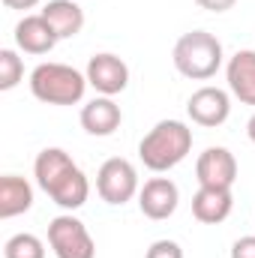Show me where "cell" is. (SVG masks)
Instances as JSON below:
<instances>
[{
    "label": "cell",
    "mask_w": 255,
    "mask_h": 258,
    "mask_svg": "<svg viewBox=\"0 0 255 258\" xmlns=\"http://www.w3.org/2000/svg\"><path fill=\"white\" fill-rule=\"evenodd\" d=\"M192 150V129L183 120H159L138 144V159L144 168L162 174L180 165Z\"/></svg>",
    "instance_id": "obj_1"
},
{
    "label": "cell",
    "mask_w": 255,
    "mask_h": 258,
    "mask_svg": "<svg viewBox=\"0 0 255 258\" xmlns=\"http://www.w3.org/2000/svg\"><path fill=\"white\" fill-rule=\"evenodd\" d=\"M171 60H174V69L183 78L207 81V78H213L222 69L225 54H222V42L213 33H207V30H189V33H183L174 42Z\"/></svg>",
    "instance_id": "obj_2"
},
{
    "label": "cell",
    "mask_w": 255,
    "mask_h": 258,
    "mask_svg": "<svg viewBox=\"0 0 255 258\" xmlns=\"http://www.w3.org/2000/svg\"><path fill=\"white\" fill-rule=\"evenodd\" d=\"M87 87V75L69 63L48 60L30 72V93L45 105H78Z\"/></svg>",
    "instance_id": "obj_3"
},
{
    "label": "cell",
    "mask_w": 255,
    "mask_h": 258,
    "mask_svg": "<svg viewBox=\"0 0 255 258\" xmlns=\"http://www.w3.org/2000/svg\"><path fill=\"white\" fill-rule=\"evenodd\" d=\"M48 246L54 258H96V243L87 225L72 213H60L48 222Z\"/></svg>",
    "instance_id": "obj_4"
},
{
    "label": "cell",
    "mask_w": 255,
    "mask_h": 258,
    "mask_svg": "<svg viewBox=\"0 0 255 258\" xmlns=\"http://www.w3.org/2000/svg\"><path fill=\"white\" fill-rule=\"evenodd\" d=\"M138 171L135 165L123 159V156H111L99 165L96 171V192L105 204L111 207H123L126 201H132L138 195Z\"/></svg>",
    "instance_id": "obj_5"
},
{
    "label": "cell",
    "mask_w": 255,
    "mask_h": 258,
    "mask_svg": "<svg viewBox=\"0 0 255 258\" xmlns=\"http://www.w3.org/2000/svg\"><path fill=\"white\" fill-rule=\"evenodd\" d=\"M84 75H87V84L99 96H117V93L126 90V84H129V66L117 54H111V51L93 54L87 60Z\"/></svg>",
    "instance_id": "obj_6"
},
{
    "label": "cell",
    "mask_w": 255,
    "mask_h": 258,
    "mask_svg": "<svg viewBox=\"0 0 255 258\" xmlns=\"http://www.w3.org/2000/svg\"><path fill=\"white\" fill-rule=\"evenodd\" d=\"M186 114L192 117V123L204 129H216L222 126L231 114V99L222 87H213V84H204L198 87L186 102Z\"/></svg>",
    "instance_id": "obj_7"
},
{
    "label": "cell",
    "mask_w": 255,
    "mask_h": 258,
    "mask_svg": "<svg viewBox=\"0 0 255 258\" xmlns=\"http://www.w3.org/2000/svg\"><path fill=\"white\" fill-rule=\"evenodd\" d=\"M198 186H219L231 189L237 180V159L228 147H207L195 162Z\"/></svg>",
    "instance_id": "obj_8"
},
{
    "label": "cell",
    "mask_w": 255,
    "mask_h": 258,
    "mask_svg": "<svg viewBox=\"0 0 255 258\" xmlns=\"http://www.w3.org/2000/svg\"><path fill=\"white\" fill-rule=\"evenodd\" d=\"M177 204H180V189L171 177H150L138 189V207L153 222H162V219L174 216Z\"/></svg>",
    "instance_id": "obj_9"
},
{
    "label": "cell",
    "mask_w": 255,
    "mask_h": 258,
    "mask_svg": "<svg viewBox=\"0 0 255 258\" xmlns=\"http://www.w3.org/2000/svg\"><path fill=\"white\" fill-rule=\"evenodd\" d=\"M123 123V111L114 102V96H93L87 105H81V126L87 135L105 138L114 135Z\"/></svg>",
    "instance_id": "obj_10"
},
{
    "label": "cell",
    "mask_w": 255,
    "mask_h": 258,
    "mask_svg": "<svg viewBox=\"0 0 255 258\" xmlns=\"http://www.w3.org/2000/svg\"><path fill=\"white\" fill-rule=\"evenodd\" d=\"M57 33L54 27L39 15H24L18 24H15V45L24 51V54H48L54 45H57Z\"/></svg>",
    "instance_id": "obj_11"
},
{
    "label": "cell",
    "mask_w": 255,
    "mask_h": 258,
    "mask_svg": "<svg viewBox=\"0 0 255 258\" xmlns=\"http://www.w3.org/2000/svg\"><path fill=\"white\" fill-rule=\"evenodd\" d=\"M234 207V195L231 189H219V186H198V192L192 195V216L204 225H219L231 216Z\"/></svg>",
    "instance_id": "obj_12"
},
{
    "label": "cell",
    "mask_w": 255,
    "mask_h": 258,
    "mask_svg": "<svg viewBox=\"0 0 255 258\" xmlns=\"http://www.w3.org/2000/svg\"><path fill=\"white\" fill-rule=\"evenodd\" d=\"M225 78H228V90L243 102V105H255V51L243 48L234 51L225 63Z\"/></svg>",
    "instance_id": "obj_13"
},
{
    "label": "cell",
    "mask_w": 255,
    "mask_h": 258,
    "mask_svg": "<svg viewBox=\"0 0 255 258\" xmlns=\"http://www.w3.org/2000/svg\"><path fill=\"white\" fill-rule=\"evenodd\" d=\"M42 18L54 27L57 39H72L84 27V9L78 6V0H48L42 6Z\"/></svg>",
    "instance_id": "obj_14"
},
{
    "label": "cell",
    "mask_w": 255,
    "mask_h": 258,
    "mask_svg": "<svg viewBox=\"0 0 255 258\" xmlns=\"http://www.w3.org/2000/svg\"><path fill=\"white\" fill-rule=\"evenodd\" d=\"M33 207V186L18 174L0 177V219H15Z\"/></svg>",
    "instance_id": "obj_15"
},
{
    "label": "cell",
    "mask_w": 255,
    "mask_h": 258,
    "mask_svg": "<svg viewBox=\"0 0 255 258\" xmlns=\"http://www.w3.org/2000/svg\"><path fill=\"white\" fill-rule=\"evenodd\" d=\"M72 168H75V162H72V156L66 153L63 147H45V150L36 156V162H33V177H36L39 189L48 192V189H51L60 177H66Z\"/></svg>",
    "instance_id": "obj_16"
},
{
    "label": "cell",
    "mask_w": 255,
    "mask_h": 258,
    "mask_svg": "<svg viewBox=\"0 0 255 258\" xmlns=\"http://www.w3.org/2000/svg\"><path fill=\"white\" fill-rule=\"evenodd\" d=\"M48 198L57 204V207H63V210H78V207H84L87 204V195H90V183H87V174L75 165L66 177H60L51 189H48Z\"/></svg>",
    "instance_id": "obj_17"
},
{
    "label": "cell",
    "mask_w": 255,
    "mask_h": 258,
    "mask_svg": "<svg viewBox=\"0 0 255 258\" xmlns=\"http://www.w3.org/2000/svg\"><path fill=\"white\" fill-rule=\"evenodd\" d=\"M3 258H45V243L30 231L12 234L3 246Z\"/></svg>",
    "instance_id": "obj_18"
},
{
    "label": "cell",
    "mask_w": 255,
    "mask_h": 258,
    "mask_svg": "<svg viewBox=\"0 0 255 258\" xmlns=\"http://www.w3.org/2000/svg\"><path fill=\"white\" fill-rule=\"evenodd\" d=\"M21 78H24V60L18 57V51L3 48V51H0V90L18 87Z\"/></svg>",
    "instance_id": "obj_19"
},
{
    "label": "cell",
    "mask_w": 255,
    "mask_h": 258,
    "mask_svg": "<svg viewBox=\"0 0 255 258\" xmlns=\"http://www.w3.org/2000/svg\"><path fill=\"white\" fill-rule=\"evenodd\" d=\"M144 258H183V246H180L177 240L162 237V240H153V243L147 246Z\"/></svg>",
    "instance_id": "obj_20"
},
{
    "label": "cell",
    "mask_w": 255,
    "mask_h": 258,
    "mask_svg": "<svg viewBox=\"0 0 255 258\" xmlns=\"http://www.w3.org/2000/svg\"><path fill=\"white\" fill-rule=\"evenodd\" d=\"M231 258H255V234H246V237L234 240Z\"/></svg>",
    "instance_id": "obj_21"
},
{
    "label": "cell",
    "mask_w": 255,
    "mask_h": 258,
    "mask_svg": "<svg viewBox=\"0 0 255 258\" xmlns=\"http://www.w3.org/2000/svg\"><path fill=\"white\" fill-rule=\"evenodd\" d=\"M201 9H207V12H228L237 0H195Z\"/></svg>",
    "instance_id": "obj_22"
},
{
    "label": "cell",
    "mask_w": 255,
    "mask_h": 258,
    "mask_svg": "<svg viewBox=\"0 0 255 258\" xmlns=\"http://www.w3.org/2000/svg\"><path fill=\"white\" fill-rule=\"evenodd\" d=\"M42 0H3V6L6 9H21V12H27V9H33V6H39Z\"/></svg>",
    "instance_id": "obj_23"
},
{
    "label": "cell",
    "mask_w": 255,
    "mask_h": 258,
    "mask_svg": "<svg viewBox=\"0 0 255 258\" xmlns=\"http://www.w3.org/2000/svg\"><path fill=\"white\" fill-rule=\"evenodd\" d=\"M246 135H249V141L255 144V114L249 117V123H246Z\"/></svg>",
    "instance_id": "obj_24"
}]
</instances>
